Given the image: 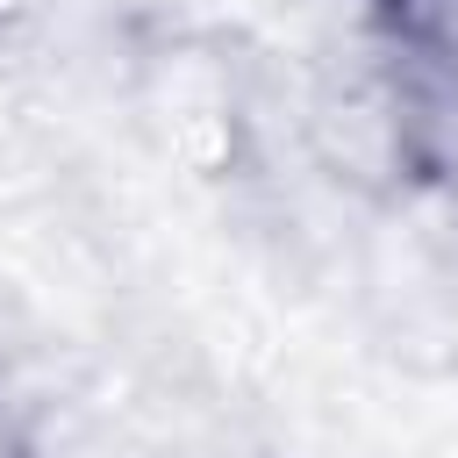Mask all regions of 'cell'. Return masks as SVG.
Segmentation results:
<instances>
[{
  "label": "cell",
  "mask_w": 458,
  "mask_h": 458,
  "mask_svg": "<svg viewBox=\"0 0 458 458\" xmlns=\"http://www.w3.org/2000/svg\"><path fill=\"white\" fill-rule=\"evenodd\" d=\"M408 64H458V0H372Z\"/></svg>",
  "instance_id": "1"
}]
</instances>
